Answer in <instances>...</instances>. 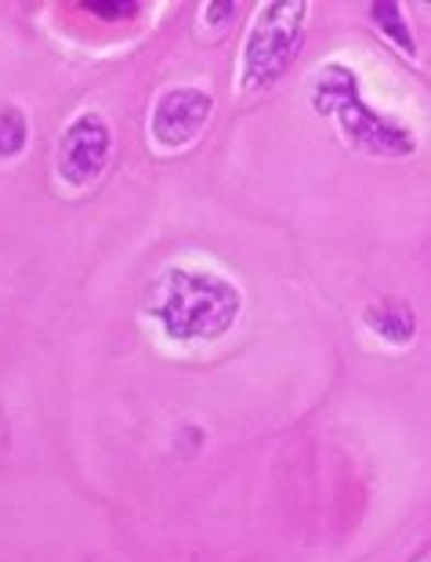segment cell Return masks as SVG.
Instances as JSON below:
<instances>
[{"label": "cell", "mask_w": 431, "mask_h": 562, "mask_svg": "<svg viewBox=\"0 0 431 562\" xmlns=\"http://www.w3.org/2000/svg\"><path fill=\"white\" fill-rule=\"evenodd\" d=\"M243 313V294L214 272L167 269L152 283L146 316L163 327L171 341H218Z\"/></svg>", "instance_id": "6da1fadb"}, {"label": "cell", "mask_w": 431, "mask_h": 562, "mask_svg": "<svg viewBox=\"0 0 431 562\" xmlns=\"http://www.w3.org/2000/svg\"><path fill=\"white\" fill-rule=\"evenodd\" d=\"M308 102L319 116H338L344 138L355 149L370 153V157H410L417 153L413 131L388 121V116L374 113L359 94V74L344 63H327L313 74V88H308Z\"/></svg>", "instance_id": "7a4b0ae2"}, {"label": "cell", "mask_w": 431, "mask_h": 562, "mask_svg": "<svg viewBox=\"0 0 431 562\" xmlns=\"http://www.w3.org/2000/svg\"><path fill=\"white\" fill-rule=\"evenodd\" d=\"M305 19H308L305 0H275V4H265L258 11V22L250 26L243 44L239 88L243 91L272 88L291 69L305 41Z\"/></svg>", "instance_id": "3957f363"}, {"label": "cell", "mask_w": 431, "mask_h": 562, "mask_svg": "<svg viewBox=\"0 0 431 562\" xmlns=\"http://www.w3.org/2000/svg\"><path fill=\"white\" fill-rule=\"evenodd\" d=\"M113 153V131L99 113H80L58 142V175L69 186H91Z\"/></svg>", "instance_id": "277c9868"}, {"label": "cell", "mask_w": 431, "mask_h": 562, "mask_svg": "<svg viewBox=\"0 0 431 562\" xmlns=\"http://www.w3.org/2000/svg\"><path fill=\"white\" fill-rule=\"evenodd\" d=\"M214 113V99L200 88H171L160 94L157 110H152L149 131L163 149H182L200 138Z\"/></svg>", "instance_id": "5b68a950"}, {"label": "cell", "mask_w": 431, "mask_h": 562, "mask_svg": "<svg viewBox=\"0 0 431 562\" xmlns=\"http://www.w3.org/2000/svg\"><path fill=\"white\" fill-rule=\"evenodd\" d=\"M363 323L370 334H377L388 345H410L417 334V313L402 297H381L363 308Z\"/></svg>", "instance_id": "8992f818"}, {"label": "cell", "mask_w": 431, "mask_h": 562, "mask_svg": "<svg viewBox=\"0 0 431 562\" xmlns=\"http://www.w3.org/2000/svg\"><path fill=\"white\" fill-rule=\"evenodd\" d=\"M370 19H374V26L385 33L388 41L399 44V52L406 58H417V37H413V30H410V22H406L402 15V8L395 4V0H385V4H370Z\"/></svg>", "instance_id": "52a82bcc"}, {"label": "cell", "mask_w": 431, "mask_h": 562, "mask_svg": "<svg viewBox=\"0 0 431 562\" xmlns=\"http://www.w3.org/2000/svg\"><path fill=\"white\" fill-rule=\"evenodd\" d=\"M30 142V124L26 113L19 105H4L0 110V160H15Z\"/></svg>", "instance_id": "ba28073f"}, {"label": "cell", "mask_w": 431, "mask_h": 562, "mask_svg": "<svg viewBox=\"0 0 431 562\" xmlns=\"http://www.w3.org/2000/svg\"><path fill=\"white\" fill-rule=\"evenodd\" d=\"M91 11V15H99V19H110V22H120V19H135L138 11H141V4H113V0H91V4H83Z\"/></svg>", "instance_id": "9c48e42d"}, {"label": "cell", "mask_w": 431, "mask_h": 562, "mask_svg": "<svg viewBox=\"0 0 431 562\" xmlns=\"http://www.w3.org/2000/svg\"><path fill=\"white\" fill-rule=\"evenodd\" d=\"M236 4H207L203 8V19L211 22V26H225V22H229L232 15H236Z\"/></svg>", "instance_id": "30bf717a"}]
</instances>
